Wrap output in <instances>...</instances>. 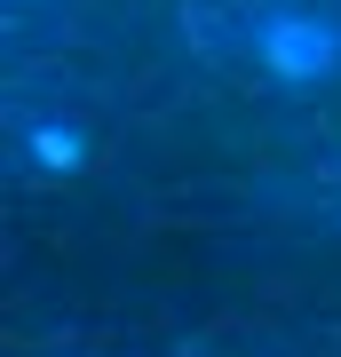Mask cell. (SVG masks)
<instances>
[{
    "label": "cell",
    "mask_w": 341,
    "mask_h": 357,
    "mask_svg": "<svg viewBox=\"0 0 341 357\" xmlns=\"http://www.w3.org/2000/svg\"><path fill=\"white\" fill-rule=\"evenodd\" d=\"M254 56H262L270 79H286V88H310V79L341 72V24L310 8H270L262 24H254Z\"/></svg>",
    "instance_id": "cell-1"
},
{
    "label": "cell",
    "mask_w": 341,
    "mask_h": 357,
    "mask_svg": "<svg viewBox=\"0 0 341 357\" xmlns=\"http://www.w3.org/2000/svg\"><path fill=\"white\" fill-rule=\"evenodd\" d=\"M24 159L48 175H72V167H88V135L72 119H24Z\"/></svg>",
    "instance_id": "cell-2"
}]
</instances>
